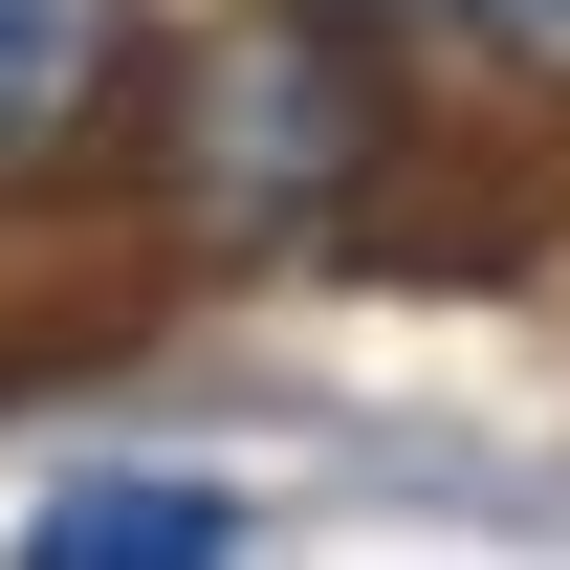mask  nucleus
Returning a JSON list of instances; mask_svg holds the SVG:
<instances>
[{"instance_id":"nucleus-1","label":"nucleus","mask_w":570,"mask_h":570,"mask_svg":"<svg viewBox=\"0 0 570 570\" xmlns=\"http://www.w3.org/2000/svg\"><path fill=\"white\" fill-rule=\"evenodd\" d=\"M154 176H176L198 242H330V219L395 176V67H373V22L352 0H264V22L176 45Z\"/></svg>"},{"instance_id":"nucleus-2","label":"nucleus","mask_w":570,"mask_h":570,"mask_svg":"<svg viewBox=\"0 0 570 570\" xmlns=\"http://www.w3.org/2000/svg\"><path fill=\"white\" fill-rule=\"evenodd\" d=\"M110 110H132V22L110 0H0V198H45Z\"/></svg>"},{"instance_id":"nucleus-3","label":"nucleus","mask_w":570,"mask_h":570,"mask_svg":"<svg viewBox=\"0 0 570 570\" xmlns=\"http://www.w3.org/2000/svg\"><path fill=\"white\" fill-rule=\"evenodd\" d=\"M22 549H45V570H219L242 504H219V483H67Z\"/></svg>"},{"instance_id":"nucleus-4","label":"nucleus","mask_w":570,"mask_h":570,"mask_svg":"<svg viewBox=\"0 0 570 570\" xmlns=\"http://www.w3.org/2000/svg\"><path fill=\"white\" fill-rule=\"evenodd\" d=\"M483 45H504V67H549V88H570V0H483Z\"/></svg>"},{"instance_id":"nucleus-5","label":"nucleus","mask_w":570,"mask_h":570,"mask_svg":"<svg viewBox=\"0 0 570 570\" xmlns=\"http://www.w3.org/2000/svg\"><path fill=\"white\" fill-rule=\"evenodd\" d=\"M352 22H483V0H352Z\"/></svg>"}]
</instances>
